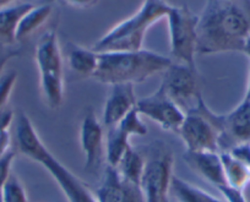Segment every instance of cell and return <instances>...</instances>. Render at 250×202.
I'll list each match as a JSON object with an SVG mask.
<instances>
[{
	"label": "cell",
	"instance_id": "16",
	"mask_svg": "<svg viewBox=\"0 0 250 202\" xmlns=\"http://www.w3.org/2000/svg\"><path fill=\"white\" fill-rule=\"evenodd\" d=\"M33 8V4L23 3L19 5L0 9V48L10 47L16 43L19 23L27 11Z\"/></svg>",
	"mask_w": 250,
	"mask_h": 202
},
{
	"label": "cell",
	"instance_id": "3",
	"mask_svg": "<svg viewBox=\"0 0 250 202\" xmlns=\"http://www.w3.org/2000/svg\"><path fill=\"white\" fill-rule=\"evenodd\" d=\"M173 60L148 49L98 53V66L93 79L105 85L143 83L163 74Z\"/></svg>",
	"mask_w": 250,
	"mask_h": 202
},
{
	"label": "cell",
	"instance_id": "33",
	"mask_svg": "<svg viewBox=\"0 0 250 202\" xmlns=\"http://www.w3.org/2000/svg\"><path fill=\"white\" fill-rule=\"evenodd\" d=\"M244 54H247L248 57H249V59H250V35H249V37H248V40H247V42H245V47H244Z\"/></svg>",
	"mask_w": 250,
	"mask_h": 202
},
{
	"label": "cell",
	"instance_id": "4",
	"mask_svg": "<svg viewBox=\"0 0 250 202\" xmlns=\"http://www.w3.org/2000/svg\"><path fill=\"white\" fill-rule=\"evenodd\" d=\"M170 6L166 0H144L134 15L110 28L93 44L92 49L97 53L143 49L147 31L167 18Z\"/></svg>",
	"mask_w": 250,
	"mask_h": 202
},
{
	"label": "cell",
	"instance_id": "12",
	"mask_svg": "<svg viewBox=\"0 0 250 202\" xmlns=\"http://www.w3.org/2000/svg\"><path fill=\"white\" fill-rule=\"evenodd\" d=\"M80 145L85 155V170L93 174L102 167L104 156V134L91 108L86 109L80 126Z\"/></svg>",
	"mask_w": 250,
	"mask_h": 202
},
{
	"label": "cell",
	"instance_id": "21",
	"mask_svg": "<svg viewBox=\"0 0 250 202\" xmlns=\"http://www.w3.org/2000/svg\"><path fill=\"white\" fill-rule=\"evenodd\" d=\"M130 136L125 134L120 127L113 126L107 129V136H105L104 156L107 161V165L117 168L120 160L125 152L130 147Z\"/></svg>",
	"mask_w": 250,
	"mask_h": 202
},
{
	"label": "cell",
	"instance_id": "11",
	"mask_svg": "<svg viewBox=\"0 0 250 202\" xmlns=\"http://www.w3.org/2000/svg\"><path fill=\"white\" fill-rule=\"evenodd\" d=\"M220 152L250 142V101L243 100L227 114H220Z\"/></svg>",
	"mask_w": 250,
	"mask_h": 202
},
{
	"label": "cell",
	"instance_id": "13",
	"mask_svg": "<svg viewBox=\"0 0 250 202\" xmlns=\"http://www.w3.org/2000/svg\"><path fill=\"white\" fill-rule=\"evenodd\" d=\"M95 195L98 202H144L140 187L125 182L117 168L110 165L105 167Z\"/></svg>",
	"mask_w": 250,
	"mask_h": 202
},
{
	"label": "cell",
	"instance_id": "32",
	"mask_svg": "<svg viewBox=\"0 0 250 202\" xmlns=\"http://www.w3.org/2000/svg\"><path fill=\"white\" fill-rule=\"evenodd\" d=\"M15 1H18V0H0V9L8 8V6H10Z\"/></svg>",
	"mask_w": 250,
	"mask_h": 202
},
{
	"label": "cell",
	"instance_id": "30",
	"mask_svg": "<svg viewBox=\"0 0 250 202\" xmlns=\"http://www.w3.org/2000/svg\"><path fill=\"white\" fill-rule=\"evenodd\" d=\"M62 3L68 4V5L74 6V8L88 9L95 6L98 3V0H60Z\"/></svg>",
	"mask_w": 250,
	"mask_h": 202
},
{
	"label": "cell",
	"instance_id": "31",
	"mask_svg": "<svg viewBox=\"0 0 250 202\" xmlns=\"http://www.w3.org/2000/svg\"><path fill=\"white\" fill-rule=\"evenodd\" d=\"M16 55V53H9V54L4 55V57L0 58V75L3 74V70H4V67H5V65L8 64L9 60L13 59L14 57Z\"/></svg>",
	"mask_w": 250,
	"mask_h": 202
},
{
	"label": "cell",
	"instance_id": "20",
	"mask_svg": "<svg viewBox=\"0 0 250 202\" xmlns=\"http://www.w3.org/2000/svg\"><path fill=\"white\" fill-rule=\"evenodd\" d=\"M52 6L44 4V5H33V8L30 11L25 14L19 23L18 33H16V40L22 42L30 38L31 36L35 35L52 15Z\"/></svg>",
	"mask_w": 250,
	"mask_h": 202
},
{
	"label": "cell",
	"instance_id": "36",
	"mask_svg": "<svg viewBox=\"0 0 250 202\" xmlns=\"http://www.w3.org/2000/svg\"><path fill=\"white\" fill-rule=\"evenodd\" d=\"M167 202H170V201H169V200H168V201H167Z\"/></svg>",
	"mask_w": 250,
	"mask_h": 202
},
{
	"label": "cell",
	"instance_id": "23",
	"mask_svg": "<svg viewBox=\"0 0 250 202\" xmlns=\"http://www.w3.org/2000/svg\"><path fill=\"white\" fill-rule=\"evenodd\" d=\"M3 202H28L27 192L18 177L11 174L1 189Z\"/></svg>",
	"mask_w": 250,
	"mask_h": 202
},
{
	"label": "cell",
	"instance_id": "22",
	"mask_svg": "<svg viewBox=\"0 0 250 202\" xmlns=\"http://www.w3.org/2000/svg\"><path fill=\"white\" fill-rule=\"evenodd\" d=\"M227 185L244 190L250 182V169L229 152H220Z\"/></svg>",
	"mask_w": 250,
	"mask_h": 202
},
{
	"label": "cell",
	"instance_id": "17",
	"mask_svg": "<svg viewBox=\"0 0 250 202\" xmlns=\"http://www.w3.org/2000/svg\"><path fill=\"white\" fill-rule=\"evenodd\" d=\"M68 66L79 78H93L98 66V53L91 48L69 44L66 52Z\"/></svg>",
	"mask_w": 250,
	"mask_h": 202
},
{
	"label": "cell",
	"instance_id": "10",
	"mask_svg": "<svg viewBox=\"0 0 250 202\" xmlns=\"http://www.w3.org/2000/svg\"><path fill=\"white\" fill-rule=\"evenodd\" d=\"M136 109L141 117L152 120L162 130L175 134L185 117L184 110L168 97L161 86L152 95L139 100L136 103Z\"/></svg>",
	"mask_w": 250,
	"mask_h": 202
},
{
	"label": "cell",
	"instance_id": "26",
	"mask_svg": "<svg viewBox=\"0 0 250 202\" xmlns=\"http://www.w3.org/2000/svg\"><path fill=\"white\" fill-rule=\"evenodd\" d=\"M15 151L10 150L9 152H6L5 155L0 157V192L3 189L4 184L6 182V180L9 179L13 173H11V167H13V162L15 160Z\"/></svg>",
	"mask_w": 250,
	"mask_h": 202
},
{
	"label": "cell",
	"instance_id": "1",
	"mask_svg": "<svg viewBox=\"0 0 250 202\" xmlns=\"http://www.w3.org/2000/svg\"><path fill=\"white\" fill-rule=\"evenodd\" d=\"M250 35V0H208L199 15L198 55L244 52Z\"/></svg>",
	"mask_w": 250,
	"mask_h": 202
},
{
	"label": "cell",
	"instance_id": "2",
	"mask_svg": "<svg viewBox=\"0 0 250 202\" xmlns=\"http://www.w3.org/2000/svg\"><path fill=\"white\" fill-rule=\"evenodd\" d=\"M16 143L20 153L47 170L69 202H98L95 192L91 191L80 178L58 161L45 147L37 130L25 113H21L18 117Z\"/></svg>",
	"mask_w": 250,
	"mask_h": 202
},
{
	"label": "cell",
	"instance_id": "5",
	"mask_svg": "<svg viewBox=\"0 0 250 202\" xmlns=\"http://www.w3.org/2000/svg\"><path fill=\"white\" fill-rule=\"evenodd\" d=\"M36 62L45 104L57 109L64 101V61L54 30L45 31L38 40Z\"/></svg>",
	"mask_w": 250,
	"mask_h": 202
},
{
	"label": "cell",
	"instance_id": "19",
	"mask_svg": "<svg viewBox=\"0 0 250 202\" xmlns=\"http://www.w3.org/2000/svg\"><path fill=\"white\" fill-rule=\"evenodd\" d=\"M144 169H145V157L141 151H138L133 146L128 148L119 164L117 165V170L120 177L126 182L140 187L141 179H143Z\"/></svg>",
	"mask_w": 250,
	"mask_h": 202
},
{
	"label": "cell",
	"instance_id": "7",
	"mask_svg": "<svg viewBox=\"0 0 250 202\" xmlns=\"http://www.w3.org/2000/svg\"><path fill=\"white\" fill-rule=\"evenodd\" d=\"M145 169L140 189L144 202H167L173 174V152L162 141H152L145 147Z\"/></svg>",
	"mask_w": 250,
	"mask_h": 202
},
{
	"label": "cell",
	"instance_id": "6",
	"mask_svg": "<svg viewBox=\"0 0 250 202\" xmlns=\"http://www.w3.org/2000/svg\"><path fill=\"white\" fill-rule=\"evenodd\" d=\"M177 135L188 152H220V114L201 98L196 107L185 113Z\"/></svg>",
	"mask_w": 250,
	"mask_h": 202
},
{
	"label": "cell",
	"instance_id": "27",
	"mask_svg": "<svg viewBox=\"0 0 250 202\" xmlns=\"http://www.w3.org/2000/svg\"><path fill=\"white\" fill-rule=\"evenodd\" d=\"M218 191L223 195L226 202H248L245 199L244 190L234 189L229 185H223L218 187Z\"/></svg>",
	"mask_w": 250,
	"mask_h": 202
},
{
	"label": "cell",
	"instance_id": "18",
	"mask_svg": "<svg viewBox=\"0 0 250 202\" xmlns=\"http://www.w3.org/2000/svg\"><path fill=\"white\" fill-rule=\"evenodd\" d=\"M169 196L177 202H226L177 175H173L170 180Z\"/></svg>",
	"mask_w": 250,
	"mask_h": 202
},
{
	"label": "cell",
	"instance_id": "35",
	"mask_svg": "<svg viewBox=\"0 0 250 202\" xmlns=\"http://www.w3.org/2000/svg\"><path fill=\"white\" fill-rule=\"evenodd\" d=\"M0 202H3V199H1V192H0Z\"/></svg>",
	"mask_w": 250,
	"mask_h": 202
},
{
	"label": "cell",
	"instance_id": "25",
	"mask_svg": "<svg viewBox=\"0 0 250 202\" xmlns=\"http://www.w3.org/2000/svg\"><path fill=\"white\" fill-rule=\"evenodd\" d=\"M16 81H18V73L15 70H10L0 75V109L6 107Z\"/></svg>",
	"mask_w": 250,
	"mask_h": 202
},
{
	"label": "cell",
	"instance_id": "28",
	"mask_svg": "<svg viewBox=\"0 0 250 202\" xmlns=\"http://www.w3.org/2000/svg\"><path fill=\"white\" fill-rule=\"evenodd\" d=\"M14 120V112L10 108H3L0 109V132L9 130L11 122Z\"/></svg>",
	"mask_w": 250,
	"mask_h": 202
},
{
	"label": "cell",
	"instance_id": "37",
	"mask_svg": "<svg viewBox=\"0 0 250 202\" xmlns=\"http://www.w3.org/2000/svg\"><path fill=\"white\" fill-rule=\"evenodd\" d=\"M249 169H250V168H249Z\"/></svg>",
	"mask_w": 250,
	"mask_h": 202
},
{
	"label": "cell",
	"instance_id": "24",
	"mask_svg": "<svg viewBox=\"0 0 250 202\" xmlns=\"http://www.w3.org/2000/svg\"><path fill=\"white\" fill-rule=\"evenodd\" d=\"M117 126L120 127L125 134H128L130 138H133V136H145L147 134V126L143 121L141 114L138 112L136 108H134Z\"/></svg>",
	"mask_w": 250,
	"mask_h": 202
},
{
	"label": "cell",
	"instance_id": "15",
	"mask_svg": "<svg viewBox=\"0 0 250 202\" xmlns=\"http://www.w3.org/2000/svg\"><path fill=\"white\" fill-rule=\"evenodd\" d=\"M183 160L203 179L215 187L227 185L220 152H188L185 151Z\"/></svg>",
	"mask_w": 250,
	"mask_h": 202
},
{
	"label": "cell",
	"instance_id": "29",
	"mask_svg": "<svg viewBox=\"0 0 250 202\" xmlns=\"http://www.w3.org/2000/svg\"><path fill=\"white\" fill-rule=\"evenodd\" d=\"M11 136L9 130L0 132V157L11 150Z\"/></svg>",
	"mask_w": 250,
	"mask_h": 202
},
{
	"label": "cell",
	"instance_id": "9",
	"mask_svg": "<svg viewBox=\"0 0 250 202\" xmlns=\"http://www.w3.org/2000/svg\"><path fill=\"white\" fill-rule=\"evenodd\" d=\"M162 75L160 86L185 113L198 105L203 96L195 67L173 61Z\"/></svg>",
	"mask_w": 250,
	"mask_h": 202
},
{
	"label": "cell",
	"instance_id": "14",
	"mask_svg": "<svg viewBox=\"0 0 250 202\" xmlns=\"http://www.w3.org/2000/svg\"><path fill=\"white\" fill-rule=\"evenodd\" d=\"M110 87L112 88L105 100L102 114V122L107 129L117 126L134 108H136L138 103L134 85L120 83Z\"/></svg>",
	"mask_w": 250,
	"mask_h": 202
},
{
	"label": "cell",
	"instance_id": "34",
	"mask_svg": "<svg viewBox=\"0 0 250 202\" xmlns=\"http://www.w3.org/2000/svg\"><path fill=\"white\" fill-rule=\"evenodd\" d=\"M244 100L250 101V66H249V79H248V87H247V92H245Z\"/></svg>",
	"mask_w": 250,
	"mask_h": 202
},
{
	"label": "cell",
	"instance_id": "8",
	"mask_svg": "<svg viewBox=\"0 0 250 202\" xmlns=\"http://www.w3.org/2000/svg\"><path fill=\"white\" fill-rule=\"evenodd\" d=\"M166 20L169 32V58L175 62L195 67L199 16L187 5H172Z\"/></svg>",
	"mask_w": 250,
	"mask_h": 202
}]
</instances>
